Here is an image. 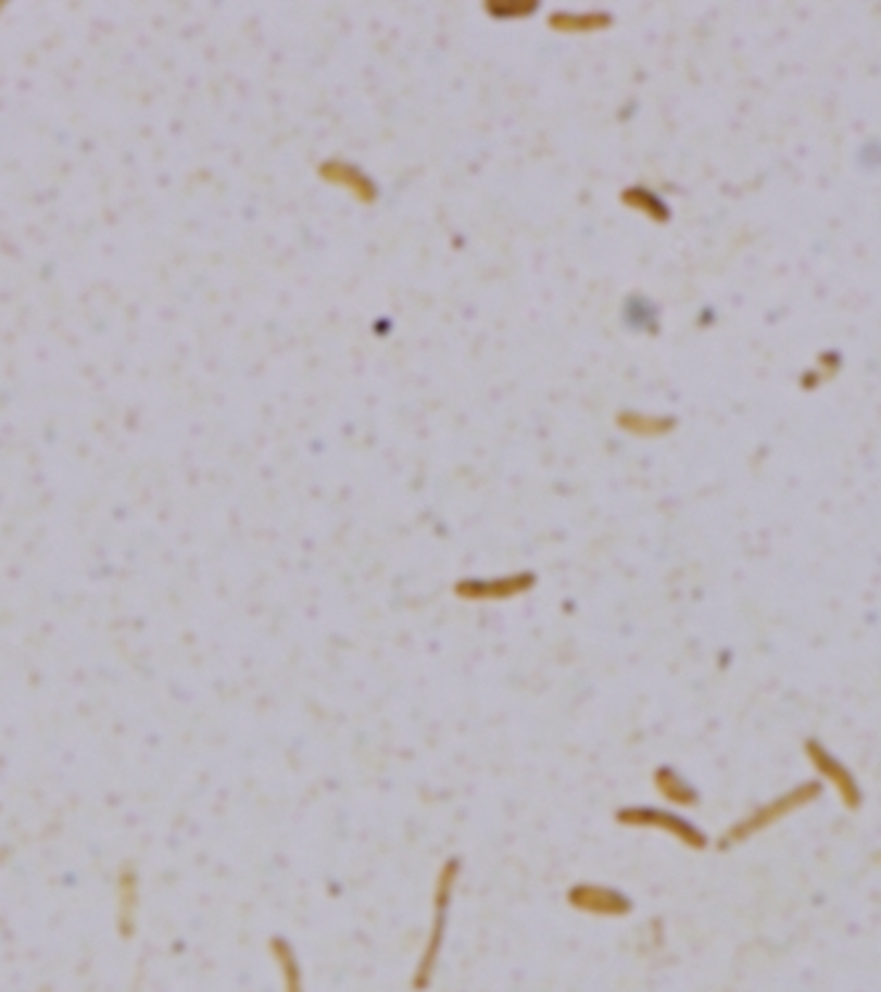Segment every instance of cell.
I'll return each instance as SVG.
<instances>
[{
  "label": "cell",
  "instance_id": "5b68a950",
  "mask_svg": "<svg viewBox=\"0 0 881 992\" xmlns=\"http://www.w3.org/2000/svg\"><path fill=\"white\" fill-rule=\"evenodd\" d=\"M269 951H273L277 971H280L282 992H304V977H301V966H299V958H295V951L291 947V942L282 940V938H275L273 942H269Z\"/></svg>",
  "mask_w": 881,
  "mask_h": 992
},
{
  "label": "cell",
  "instance_id": "6da1fadb",
  "mask_svg": "<svg viewBox=\"0 0 881 992\" xmlns=\"http://www.w3.org/2000/svg\"><path fill=\"white\" fill-rule=\"evenodd\" d=\"M457 879H460V861H454V858L446 861V864L439 868V877H436L430 934H428V942H425V953L415 971V990H425L430 984V979H433L436 964H439V953L443 945V929H446V919H449V905H452Z\"/></svg>",
  "mask_w": 881,
  "mask_h": 992
},
{
  "label": "cell",
  "instance_id": "8992f818",
  "mask_svg": "<svg viewBox=\"0 0 881 992\" xmlns=\"http://www.w3.org/2000/svg\"><path fill=\"white\" fill-rule=\"evenodd\" d=\"M655 787H657V792H660L663 798L674 805H692L694 800H697V794H694L692 787H689L687 781H683L681 776L674 771V768H660V771L655 774Z\"/></svg>",
  "mask_w": 881,
  "mask_h": 992
},
{
  "label": "cell",
  "instance_id": "277c9868",
  "mask_svg": "<svg viewBox=\"0 0 881 992\" xmlns=\"http://www.w3.org/2000/svg\"><path fill=\"white\" fill-rule=\"evenodd\" d=\"M533 587L531 576L494 578V581H465L457 587V597L470 602H502L526 594Z\"/></svg>",
  "mask_w": 881,
  "mask_h": 992
},
{
  "label": "cell",
  "instance_id": "7a4b0ae2",
  "mask_svg": "<svg viewBox=\"0 0 881 992\" xmlns=\"http://www.w3.org/2000/svg\"><path fill=\"white\" fill-rule=\"evenodd\" d=\"M615 821H618L620 827L665 831V834L676 837V840L683 842V845H689V847H697L700 850L702 845H705V837H702L700 831L692 827V824L683 821V818L674 816V813H668V811L624 808V811L615 813Z\"/></svg>",
  "mask_w": 881,
  "mask_h": 992
},
{
  "label": "cell",
  "instance_id": "3957f363",
  "mask_svg": "<svg viewBox=\"0 0 881 992\" xmlns=\"http://www.w3.org/2000/svg\"><path fill=\"white\" fill-rule=\"evenodd\" d=\"M568 903L578 914L591 916H626L631 911V901H628L624 892L594 882L572 884L568 890Z\"/></svg>",
  "mask_w": 881,
  "mask_h": 992
}]
</instances>
